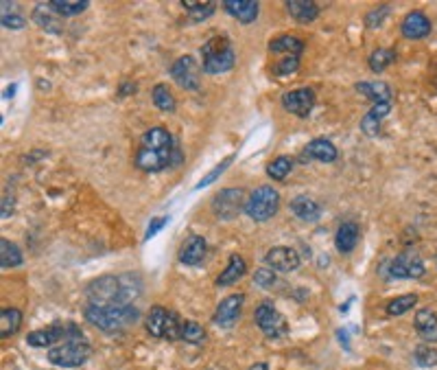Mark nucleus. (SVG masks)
Segmentation results:
<instances>
[{"label": "nucleus", "mask_w": 437, "mask_h": 370, "mask_svg": "<svg viewBox=\"0 0 437 370\" xmlns=\"http://www.w3.org/2000/svg\"><path fill=\"white\" fill-rule=\"evenodd\" d=\"M416 305H418V296L416 294H405V296H398L394 300H389L385 311L389 313V316H405V313L411 311Z\"/></svg>", "instance_id": "nucleus-32"}, {"label": "nucleus", "mask_w": 437, "mask_h": 370, "mask_svg": "<svg viewBox=\"0 0 437 370\" xmlns=\"http://www.w3.org/2000/svg\"><path fill=\"white\" fill-rule=\"evenodd\" d=\"M387 16H389V5H383V7H378V9H374V11H369V14L365 16V27H367V29L380 27Z\"/></svg>", "instance_id": "nucleus-43"}, {"label": "nucleus", "mask_w": 437, "mask_h": 370, "mask_svg": "<svg viewBox=\"0 0 437 370\" xmlns=\"http://www.w3.org/2000/svg\"><path fill=\"white\" fill-rule=\"evenodd\" d=\"M431 29H433V25H431V20L424 11H411V14L405 16V20H402V25H400L402 36H405L407 40L427 38L431 33Z\"/></svg>", "instance_id": "nucleus-15"}, {"label": "nucleus", "mask_w": 437, "mask_h": 370, "mask_svg": "<svg viewBox=\"0 0 437 370\" xmlns=\"http://www.w3.org/2000/svg\"><path fill=\"white\" fill-rule=\"evenodd\" d=\"M11 212H14V197H3V212H0V215H3V219H7Z\"/></svg>", "instance_id": "nucleus-46"}, {"label": "nucleus", "mask_w": 437, "mask_h": 370, "mask_svg": "<svg viewBox=\"0 0 437 370\" xmlns=\"http://www.w3.org/2000/svg\"><path fill=\"white\" fill-rule=\"evenodd\" d=\"M334 243H337V250L341 254H350L356 243H358V226L352 221H345L339 226L337 230V239H334Z\"/></svg>", "instance_id": "nucleus-26"}, {"label": "nucleus", "mask_w": 437, "mask_h": 370, "mask_svg": "<svg viewBox=\"0 0 437 370\" xmlns=\"http://www.w3.org/2000/svg\"><path fill=\"white\" fill-rule=\"evenodd\" d=\"M300 69V58L297 55H284L282 60H278L276 64H274V73L276 75H293L295 71Z\"/></svg>", "instance_id": "nucleus-40"}, {"label": "nucleus", "mask_w": 437, "mask_h": 370, "mask_svg": "<svg viewBox=\"0 0 437 370\" xmlns=\"http://www.w3.org/2000/svg\"><path fill=\"white\" fill-rule=\"evenodd\" d=\"M269 51L276 55H297L300 58L302 51H304V42L295 36H280L269 42Z\"/></svg>", "instance_id": "nucleus-29"}, {"label": "nucleus", "mask_w": 437, "mask_h": 370, "mask_svg": "<svg viewBox=\"0 0 437 370\" xmlns=\"http://www.w3.org/2000/svg\"><path fill=\"white\" fill-rule=\"evenodd\" d=\"M129 92H136V84L125 82V86H122V90H120V97H125V95H129Z\"/></svg>", "instance_id": "nucleus-48"}, {"label": "nucleus", "mask_w": 437, "mask_h": 370, "mask_svg": "<svg viewBox=\"0 0 437 370\" xmlns=\"http://www.w3.org/2000/svg\"><path fill=\"white\" fill-rule=\"evenodd\" d=\"M254 283L263 287V289H269L276 285V274L272 267H261V270L254 272Z\"/></svg>", "instance_id": "nucleus-42"}, {"label": "nucleus", "mask_w": 437, "mask_h": 370, "mask_svg": "<svg viewBox=\"0 0 437 370\" xmlns=\"http://www.w3.org/2000/svg\"><path fill=\"white\" fill-rule=\"evenodd\" d=\"M151 99H153V103H155V108H158V110H162V112H175V97H173V92L164 84H158V86L153 88Z\"/></svg>", "instance_id": "nucleus-33"}, {"label": "nucleus", "mask_w": 437, "mask_h": 370, "mask_svg": "<svg viewBox=\"0 0 437 370\" xmlns=\"http://www.w3.org/2000/svg\"><path fill=\"white\" fill-rule=\"evenodd\" d=\"M223 9L228 11L232 18H237L243 25H250L256 18H259V9L261 5L256 0H226L223 3Z\"/></svg>", "instance_id": "nucleus-19"}, {"label": "nucleus", "mask_w": 437, "mask_h": 370, "mask_svg": "<svg viewBox=\"0 0 437 370\" xmlns=\"http://www.w3.org/2000/svg\"><path fill=\"white\" fill-rule=\"evenodd\" d=\"M171 77L175 79L177 86L184 88V90H197L199 88V66H197L195 58L184 55V58L175 60L171 66Z\"/></svg>", "instance_id": "nucleus-9"}, {"label": "nucleus", "mask_w": 437, "mask_h": 370, "mask_svg": "<svg viewBox=\"0 0 437 370\" xmlns=\"http://www.w3.org/2000/svg\"><path fill=\"white\" fill-rule=\"evenodd\" d=\"M289 206H291V212H293V215H295L297 219L306 221V223L317 221V219L321 217V206H319L313 197H308V195H297V197H293V199H291Z\"/></svg>", "instance_id": "nucleus-22"}, {"label": "nucleus", "mask_w": 437, "mask_h": 370, "mask_svg": "<svg viewBox=\"0 0 437 370\" xmlns=\"http://www.w3.org/2000/svg\"><path fill=\"white\" fill-rule=\"evenodd\" d=\"M391 112V103H376L372 110L367 112V114L363 116L361 121V130L365 136L369 138H376L380 134V123H383V119Z\"/></svg>", "instance_id": "nucleus-24"}, {"label": "nucleus", "mask_w": 437, "mask_h": 370, "mask_svg": "<svg viewBox=\"0 0 437 370\" xmlns=\"http://www.w3.org/2000/svg\"><path fill=\"white\" fill-rule=\"evenodd\" d=\"M182 340L186 344H193V346H199V344H204L206 342V331L201 324L193 322V320H186L182 324Z\"/></svg>", "instance_id": "nucleus-36"}, {"label": "nucleus", "mask_w": 437, "mask_h": 370, "mask_svg": "<svg viewBox=\"0 0 437 370\" xmlns=\"http://www.w3.org/2000/svg\"><path fill=\"white\" fill-rule=\"evenodd\" d=\"M250 370H269V366H267L265 362H259V364H254Z\"/></svg>", "instance_id": "nucleus-49"}, {"label": "nucleus", "mask_w": 437, "mask_h": 370, "mask_svg": "<svg viewBox=\"0 0 437 370\" xmlns=\"http://www.w3.org/2000/svg\"><path fill=\"white\" fill-rule=\"evenodd\" d=\"M166 318H169V309H164L160 305L149 309L147 320H144V327H147V333L151 335V338H164Z\"/></svg>", "instance_id": "nucleus-27"}, {"label": "nucleus", "mask_w": 437, "mask_h": 370, "mask_svg": "<svg viewBox=\"0 0 437 370\" xmlns=\"http://www.w3.org/2000/svg\"><path fill=\"white\" fill-rule=\"evenodd\" d=\"M206 252H208L206 239L199 237V234H190L182 248H179V261L184 265H199L206 259Z\"/></svg>", "instance_id": "nucleus-17"}, {"label": "nucleus", "mask_w": 437, "mask_h": 370, "mask_svg": "<svg viewBox=\"0 0 437 370\" xmlns=\"http://www.w3.org/2000/svg\"><path fill=\"white\" fill-rule=\"evenodd\" d=\"M14 90H16V86H11V88H9V90L5 92V97H11V95H14Z\"/></svg>", "instance_id": "nucleus-50"}, {"label": "nucleus", "mask_w": 437, "mask_h": 370, "mask_svg": "<svg viewBox=\"0 0 437 370\" xmlns=\"http://www.w3.org/2000/svg\"><path fill=\"white\" fill-rule=\"evenodd\" d=\"M245 190L243 188H223L212 197V210L219 219H237L245 210Z\"/></svg>", "instance_id": "nucleus-8"}, {"label": "nucleus", "mask_w": 437, "mask_h": 370, "mask_svg": "<svg viewBox=\"0 0 437 370\" xmlns=\"http://www.w3.org/2000/svg\"><path fill=\"white\" fill-rule=\"evenodd\" d=\"M337 147L326 140V138H315V140H310L304 151H302V162H308V160H317V162H334L337 160Z\"/></svg>", "instance_id": "nucleus-16"}, {"label": "nucleus", "mask_w": 437, "mask_h": 370, "mask_svg": "<svg viewBox=\"0 0 437 370\" xmlns=\"http://www.w3.org/2000/svg\"><path fill=\"white\" fill-rule=\"evenodd\" d=\"M182 324L184 322H179L177 313L169 309V318H166V327H164V340H169V342L182 340Z\"/></svg>", "instance_id": "nucleus-39"}, {"label": "nucleus", "mask_w": 437, "mask_h": 370, "mask_svg": "<svg viewBox=\"0 0 437 370\" xmlns=\"http://www.w3.org/2000/svg\"><path fill=\"white\" fill-rule=\"evenodd\" d=\"M254 322H256V327L263 331L265 338L280 340V338H284V335L289 333V324H287L284 316L272 305V302H267V300L256 307Z\"/></svg>", "instance_id": "nucleus-7"}, {"label": "nucleus", "mask_w": 437, "mask_h": 370, "mask_svg": "<svg viewBox=\"0 0 437 370\" xmlns=\"http://www.w3.org/2000/svg\"><path fill=\"white\" fill-rule=\"evenodd\" d=\"M337 338H339V342L343 344V349H345V351H350V340H348V331H345V329H339V331H337Z\"/></svg>", "instance_id": "nucleus-47"}, {"label": "nucleus", "mask_w": 437, "mask_h": 370, "mask_svg": "<svg viewBox=\"0 0 437 370\" xmlns=\"http://www.w3.org/2000/svg\"><path fill=\"white\" fill-rule=\"evenodd\" d=\"M66 340V327L64 324H53V327L47 329H38L27 333V344L33 346V349H53Z\"/></svg>", "instance_id": "nucleus-13"}, {"label": "nucleus", "mask_w": 437, "mask_h": 370, "mask_svg": "<svg viewBox=\"0 0 437 370\" xmlns=\"http://www.w3.org/2000/svg\"><path fill=\"white\" fill-rule=\"evenodd\" d=\"M243 302H245V296H243V294H232V296H228V298H223V300L219 302L215 316H212V322L219 324L221 329H232L234 324L239 322V318H241Z\"/></svg>", "instance_id": "nucleus-10"}, {"label": "nucleus", "mask_w": 437, "mask_h": 370, "mask_svg": "<svg viewBox=\"0 0 437 370\" xmlns=\"http://www.w3.org/2000/svg\"><path fill=\"white\" fill-rule=\"evenodd\" d=\"M33 20H36V25L44 31L49 33H55V36H59V33H64V25L59 16L55 14L51 3H38L36 9H33Z\"/></svg>", "instance_id": "nucleus-18"}, {"label": "nucleus", "mask_w": 437, "mask_h": 370, "mask_svg": "<svg viewBox=\"0 0 437 370\" xmlns=\"http://www.w3.org/2000/svg\"><path fill=\"white\" fill-rule=\"evenodd\" d=\"M389 276H394V278H422L424 276V263L418 254L400 252L396 259H391V263H389Z\"/></svg>", "instance_id": "nucleus-12"}, {"label": "nucleus", "mask_w": 437, "mask_h": 370, "mask_svg": "<svg viewBox=\"0 0 437 370\" xmlns=\"http://www.w3.org/2000/svg\"><path fill=\"white\" fill-rule=\"evenodd\" d=\"M83 318L92 327L105 331V333H118L122 329L136 324L140 318V311L133 305H116V307H98L88 305L83 311Z\"/></svg>", "instance_id": "nucleus-4"}, {"label": "nucleus", "mask_w": 437, "mask_h": 370, "mask_svg": "<svg viewBox=\"0 0 437 370\" xmlns=\"http://www.w3.org/2000/svg\"><path fill=\"white\" fill-rule=\"evenodd\" d=\"M182 7L188 11L190 20H206L217 11V3H188V0H182Z\"/></svg>", "instance_id": "nucleus-35"}, {"label": "nucleus", "mask_w": 437, "mask_h": 370, "mask_svg": "<svg viewBox=\"0 0 437 370\" xmlns=\"http://www.w3.org/2000/svg\"><path fill=\"white\" fill-rule=\"evenodd\" d=\"M22 324V311L16 307H5L0 311V338L7 340L11 335H16Z\"/></svg>", "instance_id": "nucleus-28"}, {"label": "nucleus", "mask_w": 437, "mask_h": 370, "mask_svg": "<svg viewBox=\"0 0 437 370\" xmlns=\"http://www.w3.org/2000/svg\"><path fill=\"white\" fill-rule=\"evenodd\" d=\"M169 221H171L169 217H153L151 223H149V228H147V232H144V241H149L153 234H158Z\"/></svg>", "instance_id": "nucleus-45"}, {"label": "nucleus", "mask_w": 437, "mask_h": 370, "mask_svg": "<svg viewBox=\"0 0 437 370\" xmlns=\"http://www.w3.org/2000/svg\"><path fill=\"white\" fill-rule=\"evenodd\" d=\"M391 62H396V51L394 49H376L372 55H369V69L374 73H383Z\"/></svg>", "instance_id": "nucleus-34"}, {"label": "nucleus", "mask_w": 437, "mask_h": 370, "mask_svg": "<svg viewBox=\"0 0 437 370\" xmlns=\"http://www.w3.org/2000/svg\"><path fill=\"white\" fill-rule=\"evenodd\" d=\"M201 58H204V73L208 75H221L232 71V66L237 64V53L232 49V42L226 36H215L210 38L204 47H201Z\"/></svg>", "instance_id": "nucleus-5"}, {"label": "nucleus", "mask_w": 437, "mask_h": 370, "mask_svg": "<svg viewBox=\"0 0 437 370\" xmlns=\"http://www.w3.org/2000/svg\"><path fill=\"white\" fill-rule=\"evenodd\" d=\"M53 11L57 16H66V18H70V16H79L83 14V11L88 9V0H49Z\"/></svg>", "instance_id": "nucleus-30"}, {"label": "nucleus", "mask_w": 437, "mask_h": 370, "mask_svg": "<svg viewBox=\"0 0 437 370\" xmlns=\"http://www.w3.org/2000/svg\"><path fill=\"white\" fill-rule=\"evenodd\" d=\"M0 22H3V27L9 29V31H22L27 27V20L18 14H3V20Z\"/></svg>", "instance_id": "nucleus-44"}, {"label": "nucleus", "mask_w": 437, "mask_h": 370, "mask_svg": "<svg viewBox=\"0 0 437 370\" xmlns=\"http://www.w3.org/2000/svg\"><path fill=\"white\" fill-rule=\"evenodd\" d=\"M280 208V193L272 186H259L254 193L248 197L245 204V212L254 221H267L272 219Z\"/></svg>", "instance_id": "nucleus-6"}, {"label": "nucleus", "mask_w": 437, "mask_h": 370, "mask_svg": "<svg viewBox=\"0 0 437 370\" xmlns=\"http://www.w3.org/2000/svg\"><path fill=\"white\" fill-rule=\"evenodd\" d=\"M413 360L422 368H433L437 366V349H433V346H418L413 351Z\"/></svg>", "instance_id": "nucleus-38"}, {"label": "nucleus", "mask_w": 437, "mask_h": 370, "mask_svg": "<svg viewBox=\"0 0 437 370\" xmlns=\"http://www.w3.org/2000/svg\"><path fill=\"white\" fill-rule=\"evenodd\" d=\"M293 169V160L287 158V156H280L274 162H269L267 166V175L272 177V180H284V177L291 173Z\"/></svg>", "instance_id": "nucleus-37"}, {"label": "nucleus", "mask_w": 437, "mask_h": 370, "mask_svg": "<svg viewBox=\"0 0 437 370\" xmlns=\"http://www.w3.org/2000/svg\"><path fill=\"white\" fill-rule=\"evenodd\" d=\"M90 355H92V346H90L88 338L75 324H68L66 327V340L57 346H53L47 357L53 366L79 368L90 360Z\"/></svg>", "instance_id": "nucleus-3"}, {"label": "nucleus", "mask_w": 437, "mask_h": 370, "mask_svg": "<svg viewBox=\"0 0 437 370\" xmlns=\"http://www.w3.org/2000/svg\"><path fill=\"white\" fill-rule=\"evenodd\" d=\"M354 90L358 95L367 97L369 101H374L376 103H391V99H394V92H391V88L385 82H358L354 86Z\"/></svg>", "instance_id": "nucleus-23"}, {"label": "nucleus", "mask_w": 437, "mask_h": 370, "mask_svg": "<svg viewBox=\"0 0 437 370\" xmlns=\"http://www.w3.org/2000/svg\"><path fill=\"white\" fill-rule=\"evenodd\" d=\"M173 149H175V138L164 127H151L149 132L142 134L140 147L133 162H136L140 171L158 173L171 166Z\"/></svg>", "instance_id": "nucleus-2"}, {"label": "nucleus", "mask_w": 437, "mask_h": 370, "mask_svg": "<svg viewBox=\"0 0 437 370\" xmlns=\"http://www.w3.org/2000/svg\"><path fill=\"white\" fill-rule=\"evenodd\" d=\"M245 272H248V265H245L243 256L232 254L228 267H226V270H223V272L219 274V278H217V287H230V285H234L237 280H241V278L245 276Z\"/></svg>", "instance_id": "nucleus-25"}, {"label": "nucleus", "mask_w": 437, "mask_h": 370, "mask_svg": "<svg viewBox=\"0 0 437 370\" xmlns=\"http://www.w3.org/2000/svg\"><path fill=\"white\" fill-rule=\"evenodd\" d=\"M234 162V156H228V158L226 160H221L217 166H215V169H212L206 177H204V180H199L197 184H195V188L199 190V188H204V186H208V184H212V182H215V180H219V177L223 175V171H226L228 169V166Z\"/></svg>", "instance_id": "nucleus-41"}, {"label": "nucleus", "mask_w": 437, "mask_h": 370, "mask_svg": "<svg viewBox=\"0 0 437 370\" xmlns=\"http://www.w3.org/2000/svg\"><path fill=\"white\" fill-rule=\"evenodd\" d=\"M22 252L18 250V245L16 243H11L9 239H0V265L5 267H18V265H22Z\"/></svg>", "instance_id": "nucleus-31"}, {"label": "nucleus", "mask_w": 437, "mask_h": 370, "mask_svg": "<svg viewBox=\"0 0 437 370\" xmlns=\"http://www.w3.org/2000/svg\"><path fill=\"white\" fill-rule=\"evenodd\" d=\"M142 291V280L138 274H116V276H101L88 283L85 296L90 305L98 307H116V305H131Z\"/></svg>", "instance_id": "nucleus-1"}, {"label": "nucleus", "mask_w": 437, "mask_h": 370, "mask_svg": "<svg viewBox=\"0 0 437 370\" xmlns=\"http://www.w3.org/2000/svg\"><path fill=\"white\" fill-rule=\"evenodd\" d=\"M287 11L300 25H310L313 20L319 18V5L313 0H287Z\"/></svg>", "instance_id": "nucleus-21"}, {"label": "nucleus", "mask_w": 437, "mask_h": 370, "mask_svg": "<svg viewBox=\"0 0 437 370\" xmlns=\"http://www.w3.org/2000/svg\"><path fill=\"white\" fill-rule=\"evenodd\" d=\"M282 108L300 119H306L313 112V108H315V92H313V88H297V90H291L282 97Z\"/></svg>", "instance_id": "nucleus-11"}, {"label": "nucleus", "mask_w": 437, "mask_h": 370, "mask_svg": "<svg viewBox=\"0 0 437 370\" xmlns=\"http://www.w3.org/2000/svg\"><path fill=\"white\" fill-rule=\"evenodd\" d=\"M265 263L278 272H293L300 267V254L293 248L278 245V248H272L265 254Z\"/></svg>", "instance_id": "nucleus-14"}, {"label": "nucleus", "mask_w": 437, "mask_h": 370, "mask_svg": "<svg viewBox=\"0 0 437 370\" xmlns=\"http://www.w3.org/2000/svg\"><path fill=\"white\" fill-rule=\"evenodd\" d=\"M413 327L424 342L437 344V316L433 309H420L413 318Z\"/></svg>", "instance_id": "nucleus-20"}]
</instances>
